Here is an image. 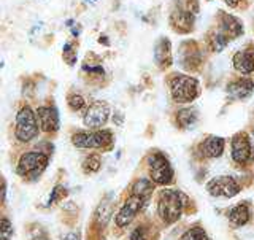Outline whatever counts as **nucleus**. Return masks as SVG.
Returning a JSON list of instances; mask_svg holds the SVG:
<instances>
[{
	"label": "nucleus",
	"mask_w": 254,
	"mask_h": 240,
	"mask_svg": "<svg viewBox=\"0 0 254 240\" xmlns=\"http://www.w3.org/2000/svg\"><path fill=\"white\" fill-rule=\"evenodd\" d=\"M170 95L177 103H190L200 95V84L190 75L173 74L169 78Z\"/></svg>",
	"instance_id": "obj_1"
},
{
	"label": "nucleus",
	"mask_w": 254,
	"mask_h": 240,
	"mask_svg": "<svg viewBox=\"0 0 254 240\" xmlns=\"http://www.w3.org/2000/svg\"><path fill=\"white\" fill-rule=\"evenodd\" d=\"M185 204H186V196L181 191L164 189L161 191V196H159L157 213L164 223L172 225V223H175L181 217Z\"/></svg>",
	"instance_id": "obj_2"
},
{
	"label": "nucleus",
	"mask_w": 254,
	"mask_h": 240,
	"mask_svg": "<svg viewBox=\"0 0 254 240\" xmlns=\"http://www.w3.org/2000/svg\"><path fill=\"white\" fill-rule=\"evenodd\" d=\"M38 119L37 113L29 105L22 107L16 115V131L14 135L19 142H30L38 135Z\"/></svg>",
	"instance_id": "obj_3"
},
{
	"label": "nucleus",
	"mask_w": 254,
	"mask_h": 240,
	"mask_svg": "<svg viewBox=\"0 0 254 240\" xmlns=\"http://www.w3.org/2000/svg\"><path fill=\"white\" fill-rule=\"evenodd\" d=\"M149 177L156 185H170L173 181V169L162 153H153L148 156Z\"/></svg>",
	"instance_id": "obj_4"
},
{
	"label": "nucleus",
	"mask_w": 254,
	"mask_h": 240,
	"mask_svg": "<svg viewBox=\"0 0 254 240\" xmlns=\"http://www.w3.org/2000/svg\"><path fill=\"white\" fill-rule=\"evenodd\" d=\"M48 165V156L45 153H40V151H29V153H24L19 158L18 162V173L22 177H29L37 178L40 173H42Z\"/></svg>",
	"instance_id": "obj_5"
},
{
	"label": "nucleus",
	"mask_w": 254,
	"mask_h": 240,
	"mask_svg": "<svg viewBox=\"0 0 254 240\" xmlns=\"http://www.w3.org/2000/svg\"><path fill=\"white\" fill-rule=\"evenodd\" d=\"M111 132L110 131H92V132H78L71 137V143L76 148L94 150L103 148L111 143Z\"/></svg>",
	"instance_id": "obj_6"
},
{
	"label": "nucleus",
	"mask_w": 254,
	"mask_h": 240,
	"mask_svg": "<svg viewBox=\"0 0 254 240\" xmlns=\"http://www.w3.org/2000/svg\"><path fill=\"white\" fill-rule=\"evenodd\" d=\"M232 159L238 165H246L254 159V151H253V143L250 135L246 132H238L232 137Z\"/></svg>",
	"instance_id": "obj_7"
},
{
	"label": "nucleus",
	"mask_w": 254,
	"mask_h": 240,
	"mask_svg": "<svg viewBox=\"0 0 254 240\" xmlns=\"http://www.w3.org/2000/svg\"><path fill=\"white\" fill-rule=\"evenodd\" d=\"M206 191L213 197H234L240 193V185H238L234 177L222 175V177L210 180L208 185H206Z\"/></svg>",
	"instance_id": "obj_8"
},
{
	"label": "nucleus",
	"mask_w": 254,
	"mask_h": 240,
	"mask_svg": "<svg viewBox=\"0 0 254 240\" xmlns=\"http://www.w3.org/2000/svg\"><path fill=\"white\" fill-rule=\"evenodd\" d=\"M110 118V105L105 102H94L92 105H89L84 111L83 123L89 129H100L102 126H105Z\"/></svg>",
	"instance_id": "obj_9"
},
{
	"label": "nucleus",
	"mask_w": 254,
	"mask_h": 240,
	"mask_svg": "<svg viewBox=\"0 0 254 240\" xmlns=\"http://www.w3.org/2000/svg\"><path fill=\"white\" fill-rule=\"evenodd\" d=\"M143 202H145L143 197L132 194L129 199H127V202L123 205V209L119 210L118 217H116V225L119 228H126L127 225H130L132 220L135 218V215L138 213V210H141Z\"/></svg>",
	"instance_id": "obj_10"
},
{
	"label": "nucleus",
	"mask_w": 254,
	"mask_h": 240,
	"mask_svg": "<svg viewBox=\"0 0 254 240\" xmlns=\"http://www.w3.org/2000/svg\"><path fill=\"white\" fill-rule=\"evenodd\" d=\"M38 126L43 132H56L59 131V113L53 105H42L37 108Z\"/></svg>",
	"instance_id": "obj_11"
},
{
	"label": "nucleus",
	"mask_w": 254,
	"mask_h": 240,
	"mask_svg": "<svg viewBox=\"0 0 254 240\" xmlns=\"http://www.w3.org/2000/svg\"><path fill=\"white\" fill-rule=\"evenodd\" d=\"M232 66L242 75L254 74V48L246 46L232 56Z\"/></svg>",
	"instance_id": "obj_12"
},
{
	"label": "nucleus",
	"mask_w": 254,
	"mask_h": 240,
	"mask_svg": "<svg viewBox=\"0 0 254 240\" xmlns=\"http://www.w3.org/2000/svg\"><path fill=\"white\" fill-rule=\"evenodd\" d=\"M253 92H254V80L251 78H246V77L237 78L227 84V94H229V97L234 100H245L251 97Z\"/></svg>",
	"instance_id": "obj_13"
},
{
	"label": "nucleus",
	"mask_w": 254,
	"mask_h": 240,
	"mask_svg": "<svg viewBox=\"0 0 254 240\" xmlns=\"http://www.w3.org/2000/svg\"><path fill=\"white\" fill-rule=\"evenodd\" d=\"M194 14L192 11L189 10H185V8L181 6H175V10L172 11L170 14V24L173 30L180 32V34H186L194 26Z\"/></svg>",
	"instance_id": "obj_14"
},
{
	"label": "nucleus",
	"mask_w": 254,
	"mask_h": 240,
	"mask_svg": "<svg viewBox=\"0 0 254 240\" xmlns=\"http://www.w3.org/2000/svg\"><path fill=\"white\" fill-rule=\"evenodd\" d=\"M219 27L218 30L222 35H226L229 40H235L237 37H240L243 34V24L238 21L235 16L219 11Z\"/></svg>",
	"instance_id": "obj_15"
},
{
	"label": "nucleus",
	"mask_w": 254,
	"mask_h": 240,
	"mask_svg": "<svg viewBox=\"0 0 254 240\" xmlns=\"http://www.w3.org/2000/svg\"><path fill=\"white\" fill-rule=\"evenodd\" d=\"M154 61L157 67L167 69L172 66L173 58H172V45L167 38H161L154 46Z\"/></svg>",
	"instance_id": "obj_16"
},
{
	"label": "nucleus",
	"mask_w": 254,
	"mask_h": 240,
	"mask_svg": "<svg viewBox=\"0 0 254 240\" xmlns=\"http://www.w3.org/2000/svg\"><path fill=\"white\" fill-rule=\"evenodd\" d=\"M224 147H226L224 139L211 135V137L200 143V151L205 158H219L222 155V151H224Z\"/></svg>",
	"instance_id": "obj_17"
},
{
	"label": "nucleus",
	"mask_w": 254,
	"mask_h": 240,
	"mask_svg": "<svg viewBox=\"0 0 254 240\" xmlns=\"http://www.w3.org/2000/svg\"><path fill=\"white\" fill-rule=\"evenodd\" d=\"M189 45V50H186V45H183L181 48V66L188 69V70H192L195 67L200 66V53H198V50L195 48L194 43H188Z\"/></svg>",
	"instance_id": "obj_18"
},
{
	"label": "nucleus",
	"mask_w": 254,
	"mask_h": 240,
	"mask_svg": "<svg viewBox=\"0 0 254 240\" xmlns=\"http://www.w3.org/2000/svg\"><path fill=\"white\" fill-rule=\"evenodd\" d=\"M250 207L246 204H238L235 205L232 210L229 212V221L232 223L234 226L240 228V226H245L246 223L250 221Z\"/></svg>",
	"instance_id": "obj_19"
},
{
	"label": "nucleus",
	"mask_w": 254,
	"mask_h": 240,
	"mask_svg": "<svg viewBox=\"0 0 254 240\" xmlns=\"http://www.w3.org/2000/svg\"><path fill=\"white\" fill-rule=\"evenodd\" d=\"M198 119V113L195 108H183L177 113V121L181 129H190Z\"/></svg>",
	"instance_id": "obj_20"
},
{
	"label": "nucleus",
	"mask_w": 254,
	"mask_h": 240,
	"mask_svg": "<svg viewBox=\"0 0 254 240\" xmlns=\"http://www.w3.org/2000/svg\"><path fill=\"white\" fill-rule=\"evenodd\" d=\"M154 189V181L151 178H140L133 183L132 186V194L135 196H140L146 201V199L151 196V193H153Z\"/></svg>",
	"instance_id": "obj_21"
},
{
	"label": "nucleus",
	"mask_w": 254,
	"mask_h": 240,
	"mask_svg": "<svg viewBox=\"0 0 254 240\" xmlns=\"http://www.w3.org/2000/svg\"><path fill=\"white\" fill-rule=\"evenodd\" d=\"M100 158L97 155H91V156H87L84 159V162H83V170L86 173H94V172H97L100 169Z\"/></svg>",
	"instance_id": "obj_22"
},
{
	"label": "nucleus",
	"mask_w": 254,
	"mask_h": 240,
	"mask_svg": "<svg viewBox=\"0 0 254 240\" xmlns=\"http://www.w3.org/2000/svg\"><path fill=\"white\" fill-rule=\"evenodd\" d=\"M62 58L68 66H75L76 62V48L73 43H65L62 48Z\"/></svg>",
	"instance_id": "obj_23"
},
{
	"label": "nucleus",
	"mask_w": 254,
	"mask_h": 240,
	"mask_svg": "<svg viewBox=\"0 0 254 240\" xmlns=\"http://www.w3.org/2000/svg\"><path fill=\"white\" fill-rule=\"evenodd\" d=\"M180 240H208V239H206V234L202 228H192V229H188L186 233L180 237Z\"/></svg>",
	"instance_id": "obj_24"
},
{
	"label": "nucleus",
	"mask_w": 254,
	"mask_h": 240,
	"mask_svg": "<svg viewBox=\"0 0 254 240\" xmlns=\"http://www.w3.org/2000/svg\"><path fill=\"white\" fill-rule=\"evenodd\" d=\"M67 102H68V107L73 111H81L87 107L86 100L83 99V95H79V94H70Z\"/></svg>",
	"instance_id": "obj_25"
},
{
	"label": "nucleus",
	"mask_w": 254,
	"mask_h": 240,
	"mask_svg": "<svg viewBox=\"0 0 254 240\" xmlns=\"http://www.w3.org/2000/svg\"><path fill=\"white\" fill-rule=\"evenodd\" d=\"M100 215H103V225H105V223L111 217V204L110 202H105V204H102L99 207V210H97V213H95V217H100Z\"/></svg>",
	"instance_id": "obj_26"
},
{
	"label": "nucleus",
	"mask_w": 254,
	"mask_h": 240,
	"mask_svg": "<svg viewBox=\"0 0 254 240\" xmlns=\"http://www.w3.org/2000/svg\"><path fill=\"white\" fill-rule=\"evenodd\" d=\"M0 231H2V240H10V237L13 234V226L6 218L2 220V229Z\"/></svg>",
	"instance_id": "obj_27"
},
{
	"label": "nucleus",
	"mask_w": 254,
	"mask_h": 240,
	"mask_svg": "<svg viewBox=\"0 0 254 240\" xmlns=\"http://www.w3.org/2000/svg\"><path fill=\"white\" fill-rule=\"evenodd\" d=\"M67 193H65V189H64V186H56L54 188V191H53V194H51V197H50V202H48V204H50V205H53L54 202H58V201H61V199L64 197V196H65Z\"/></svg>",
	"instance_id": "obj_28"
},
{
	"label": "nucleus",
	"mask_w": 254,
	"mask_h": 240,
	"mask_svg": "<svg viewBox=\"0 0 254 240\" xmlns=\"http://www.w3.org/2000/svg\"><path fill=\"white\" fill-rule=\"evenodd\" d=\"M130 240H148L146 236H145V229H143V228L135 229L132 233V236H130Z\"/></svg>",
	"instance_id": "obj_29"
},
{
	"label": "nucleus",
	"mask_w": 254,
	"mask_h": 240,
	"mask_svg": "<svg viewBox=\"0 0 254 240\" xmlns=\"http://www.w3.org/2000/svg\"><path fill=\"white\" fill-rule=\"evenodd\" d=\"M224 2L229 8H237L238 3H240V0H224Z\"/></svg>",
	"instance_id": "obj_30"
},
{
	"label": "nucleus",
	"mask_w": 254,
	"mask_h": 240,
	"mask_svg": "<svg viewBox=\"0 0 254 240\" xmlns=\"http://www.w3.org/2000/svg\"><path fill=\"white\" fill-rule=\"evenodd\" d=\"M65 240H79V237H78V234H68Z\"/></svg>",
	"instance_id": "obj_31"
},
{
	"label": "nucleus",
	"mask_w": 254,
	"mask_h": 240,
	"mask_svg": "<svg viewBox=\"0 0 254 240\" xmlns=\"http://www.w3.org/2000/svg\"><path fill=\"white\" fill-rule=\"evenodd\" d=\"M253 135H254V129H253Z\"/></svg>",
	"instance_id": "obj_32"
}]
</instances>
